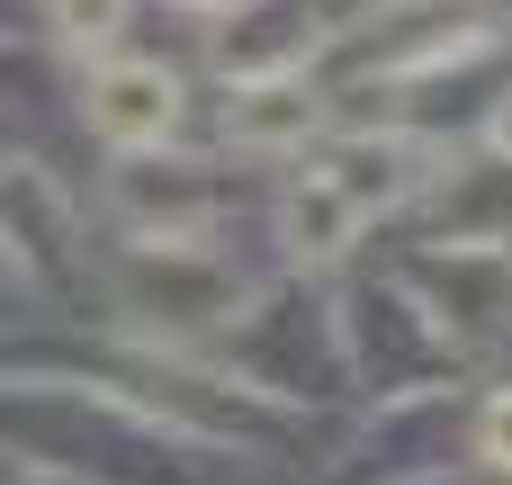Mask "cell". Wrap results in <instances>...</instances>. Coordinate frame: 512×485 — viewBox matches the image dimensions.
I'll return each mask as SVG.
<instances>
[{"label":"cell","instance_id":"8992f818","mask_svg":"<svg viewBox=\"0 0 512 485\" xmlns=\"http://www.w3.org/2000/svg\"><path fill=\"white\" fill-rule=\"evenodd\" d=\"M477 459H486L495 477H512V387L486 396V414H477Z\"/></svg>","mask_w":512,"mask_h":485},{"label":"cell","instance_id":"5b68a950","mask_svg":"<svg viewBox=\"0 0 512 485\" xmlns=\"http://www.w3.org/2000/svg\"><path fill=\"white\" fill-rule=\"evenodd\" d=\"M54 27H63V45H72V54H99V45H117L126 0H54Z\"/></svg>","mask_w":512,"mask_h":485},{"label":"cell","instance_id":"52a82bcc","mask_svg":"<svg viewBox=\"0 0 512 485\" xmlns=\"http://www.w3.org/2000/svg\"><path fill=\"white\" fill-rule=\"evenodd\" d=\"M171 9H198V18H216V9H234V0H171Z\"/></svg>","mask_w":512,"mask_h":485},{"label":"cell","instance_id":"6da1fadb","mask_svg":"<svg viewBox=\"0 0 512 485\" xmlns=\"http://www.w3.org/2000/svg\"><path fill=\"white\" fill-rule=\"evenodd\" d=\"M126 297H135V315H162V324H234L243 279L189 234H135L126 243Z\"/></svg>","mask_w":512,"mask_h":485},{"label":"cell","instance_id":"277c9868","mask_svg":"<svg viewBox=\"0 0 512 485\" xmlns=\"http://www.w3.org/2000/svg\"><path fill=\"white\" fill-rule=\"evenodd\" d=\"M360 225H369V207L315 162V171H297L288 180V198H279V243L306 261V270H324V261H342L351 243H360Z\"/></svg>","mask_w":512,"mask_h":485},{"label":"cell","instance_id":"3957f363","mask_svg":"<svg viewBox=\"0 0 512 485\" xmlns=\"http://www.w3.org/2000/svg\"><path fill=\"white\" fill-rule=\"evenodd\" d=\"M315 117H324V99H315L306 72H252V81L225 90V135L243 153H288V144L315 135Z\"/></svg>","mask_w":512,"mask_h":485},{"label":"cell","instance_id":"7a4b0ae2","mask_svg":"<svg viewBox=\"0 0 512 485\" xmlns=\"http://www.w3.org/2000/svg\"><path fill=\"white\" fill-rule=\"evenodd\" d=\"M180 72L171 63H144V54H108L90 81H81V117H90V135L99 144H117V153H153V144H171L180 135Z\"/></svg>","mask_w":512,"mask_h":485}]
</instances>
